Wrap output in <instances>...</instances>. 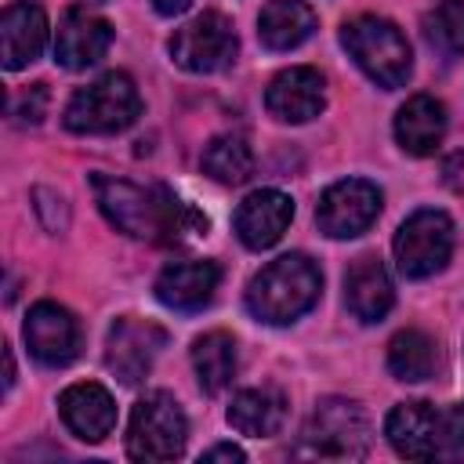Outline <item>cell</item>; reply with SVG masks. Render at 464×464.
Listing matches in <instances>:
<instances>
[{
    "label": "cell",
    "instance_id": "cell-4",
    "mask_svg": "<svg viewBox=\"0 0 464 464\" xmlns=\"http://www.w3.org/2000/svg\"><path fill=\"white\" fill-rule=\"evenodd\" d=\"M370 450V417L355 399H323L315 402L301 442L297 457H315V460H359Z\"/></svg>",
    "mask_w": 464,
    "mask_h": 464
},
{
    "label": "cell",
    "instance_id": "cell-1",
    "mask_svg": "<svg viewBox=\"0 0 464 464\" xmlns=\"http://www.w3.org/2000/svg\"><path fill=\"white\" fill-rule=\"evenodd\" d=\"M94 196L102 214L127 236L134 239H149L160 246H181L192 243L199 236H207L210 221L185 199H178L170 188L163 185H134L123 178H109V174H94L91 178Z\"/></svg>",
    "mask_w": 464,
    "mask_h": 464
},
{
    "label": "cell",
    "instance_id": "cell-30",
    "mask_svg": "<svg viewBox=\"0 0 464 464\" xmlns=\"http://www.w3.org/2000/svg\"><path fill=\"white\" fill-rule=\"evenodd\" d=\"M188 4H192V0H152V7H156L160 14H167V18H170V14H181V11H188Z\"/></svg>",
    "mask_w": 464,
    "mask_h": 464
},
{
    "label": "cell",
    "instance_id": "cell-2",
    "mask_svg": "<svg viewBox=\"0 0 464 464\" xmlns=\"http://www.w3.org/2000/svg\"><path fill=\"white\" fill-rule=\"evenodd\" d=\"M319 290H323V272L315 268V261H308L304 254H283L250 279L246 308L261 323L286 326L319 301Z\"/></svg>",
    "mask_w": 464,
    "mask_h": 464
},
{
    "label": "cell",
    "instance_id": "cell-8",
    "mask_svg": "<svg viewBox=\"0 0 464 464\" xmlns=\"http://www.w3.org/2000/svg\"><path fill=\"white\" fill-rule=\"evenodd\" d=\"M236 29L221 11H203L170 36V58L185 72H218L236 58Z\"/></svg>",
    "mask_w": 464,
    "mask_h": 464
},
{
    "label": "cell",
    "instance_id": "cell-10",
    "mask_svg": "<svg viewBox=\"0 0 464 464\" xmlns=\"http://www.w3.org/2000/svg\"><path fill=\"white\" fill-rule=\"evenodd\" d=\"M167 334L163 326H156L152 319H138V315H123L109 326V341H105V366L123 381V384H138L145 381V373L152 370L156 355L163 352Z\"/></svg>",
    "mask_w": 464,
    "mask_h": 464
},
{
    "label": "cell",
    "instance_id": "cell-31",
    "mask_svg": "<svg viewBox=\"0 0 464 464\" xmlns=\"http://www.w3.org/2000/svg\"><path fill=\"white\" fill-rule=\"evenodd\" d=\"M87 4H105V0H87Z\"/></svg>",
    "mask_w": 464,
    "mask_h": 464
},
{
    "label": "cell",
    "instance_id": "cell-6",
    "mask_svg": "<svg viewBox=\"0 0 464 464\" xmlns=\"http://www.w3.org/2000/svg\"><path fill=\"white\" fill-rule=\"evenodd\" d=\"M185 439H188V420L170 392H149L145 399H138V406L130 410V424H127L130 460H145V464L174 460L181 457Z\"/></svg>",
    "mask_w": 464,
    "mask_h": 464
},
{
    "label": "cell",
    "instance_id": "cell-23",
    "mask_svg": "<svg viewBox=\"0 0 464 464\" xmlns=\"http://www.w3.org/2000/svg\"><path fill=\"white\" fill-rule=\"evenodd\" d=\"M192 366H196L199 388H203L207 395H218L221 388H228L232 377H236V366H239L232 334L210 330V334L196 337V344H192Z\"/></svg>",
    "mask_w": 464,
    "mask_h": 464
},
{
    "label": "cell",
    "instance_id": "cell-19",
    "mask_svg": "<svg viewBox=\"0 0 464 464\" xmlns=\"http://www.w3.org/2000/svg\"><path fill=\"white\" fill-rule=\"evenodd\" d=\"M395 301L392 279L384 272V265L373 254H362L348 272H344V304L359 323H377L388 315Z\"/></svg>",
    "mask_w": 464,
    "mask_h": 464
},
{
    "label": "cell",
    "instance_id": "cell-16",
    "mask_svg": "<svg viewBox=\"0 0 464 464\" xmlns=\"http://www.w3.org/2000/svg\"><path fill=\"white\" fill-rule=\"evenodd\" d=\"M290 218H294V199L286 192L257 188L236 210V236L250 250H268V246H276L283 239Z\"/></svg>",
    "mask_w": 464,
    "mask_h": 464
},
{
    "label": "cell",
    "instance_id": "cell-20",
    "mask_svg": "<svg viewBox=\"0 0 464 464\" xmlns=\"http://www.w3.org/2000/svg\"><path fill=\"white\" fill-rule=\"evenodd\" d=\"M446 134V105L431 94H413L395 112V141L410 156H431Z\"/></svg>",
    "mask_w": 464,
    "mask_h": 464
},
{
    "label": "cell",
    "instance_id": "cell-21",
    "mask_svg": "<svg viewBox=\"0 0 464 464\" xmlns=\"http://www.w3.org/2000/svg\"><path fill=\"white\" fill-rule=\"evenodd\" d=\"M315 33V11L304 0H268L257 14V40L268 51H294Z\"/></svg>",
    "mask_w": 464,
    "mask_h": 464
},
{
    "label": "cell",
    "instance_id": "cell-25",
    "mask_svg": "<svg viewBox=\"0 0 464 464\" xmlns=\"http://www.w3.org/2000/svg\"><path fill=\"white\" fill-rule=\"evenodd\" d=\"M203 170H207V178H214L221 185L246 181L250 170H254V152H250L246 138H239V134H218L203 149Z\"/></svg>",
    "mask_w": 464,
    "mask_h": 464
},
{
    "label": "cell",
    "instance_id": "cell-24",
    "mask_svg": "<svg viewBox=\"0 0 464 464\" xmlns=\"http://www.w3.org/2000/svg\"><path fill=\"white\" fill-rule=\"evenodd\" d=\"M388 370L399 381H428L435 373V341L424 330H399L388 344Z\"/></svg>",
    "mask_w": 464,
    "mask_h": 464
},
{
    "label": "cell",
    "instance_id": "cell-7",
    "mask_svg": "<svg viewBox=\"0 0 464 464\" xmlns=\"http://www.w3.org/2000/svg\"><path fill=\"white\" fill-rule=\"evenodd\" d=\"M395 265L406 279H428L446 268L453 254V221L442 210H417L395 232Z\"/></svg>",
    "mask_w": 464,
    "mask_h": 464
},
{
    "label": "cell",
    "instance_id": "cell-29",
    "mask_svg": "<svg viewBox=\"0 0 464 464\" xmlns=\"http://www.w3.org/2000/svg\"><path fill=\"white\" fill-rule=\"evenodd\" d=\"M203 460H246V453L239 446H232V442H221V446H210L203 453Z\"/></svg>",
    "mask_w": 464,
    "mask_h": 464
},
{
    "label": "cell",
    "instance_id": "cell-12",
    "mask_svg": "<svg viewBox=\"0 0 464 464\" xmlns=\"http://www.w3.org/2000/svg\"><path fill=\"white\" fill-rule=\"evenodd\" d=\"M384 435L399 457H410V460L442 457V413L431 402H420V399L399 402L384 420Z\"/></svg>",
    "mask_w": 464,
    "mask_h": 464
},
{
    "label": "cell",
    "instance_id": "cell-5",
    "mask_svg": "<svg viewBox=\"0 0 464 464\" xmlns=\"http://www.w3.org/2000/svg\"><path fill=\"white\" fill-rule=\"evenodd\" d=\"M141 112V94L127 72H105L80 87L65 105V127L72 134H116Z\"/></svg>",
    "mask_w": 464,
    "mask_h": 464
},
{
    "label": "cell",
    "instance_id": "cell-15",
    "mask_svg": "<svg viewBox=\"0 0 464 464\" xmlns=\"http://www.w3.org/2000/svg\"><path fill=\"white\" fill-rule=\"evenodd\" d=\"M218 283H221L218 261L185 257V261H170L156 276V297L174 312H199L214 301Z\"/></svg>",
    "mask_w": 464,
    "mask_h": 464
},
{
    "label": "cell",
    "instance_id": "cell-13",
    "mask_svg": "<svg viewBox=\"0 0 464 464\" xmlns=\"http://www.w3.org/2000/svg\"><path fill=\"white\" fill-rule=\"evenodd\" d=\"M265 105L276 120L283 123H308L323 112L326 105V83H323V72L312 69V65H294V69H283L268 91H265Z\"/></svg>",
    "mask_w": 464,
    "mask_h": 464
},
{
    "label": "cell",
    "instance_id": "cell-22",
    "mask_svg": "<svg viewBox=\"0 0 464 464\" xmlns=\"http://www.w3.org/2000/svg\"><path fill=\"white\" fill-rule=\"evenodd\" d=\"M286 420V399L283 392L276 388H243L232 395V406H228V424L239 431V435H250V439H268L283 428Z\"/></svg>",
    "mask_w": 464,
    "mask_h": 464
},
{
    "label": "cell",
    "instance_id": "cell-17",
    "mask_svg": "<svg viewBox=\"0 0 464 464\" xmlns=\"http://www.w3.org/2000/svg\"><path fill=\"white\" fill-rule=\"evenodd\" d=\"M58 413L65 420V428L80 439V442H102L112 428H116V402L112 395L94 384V381H80L69 384L58 395Z\"/></svg>",
    "mask_w": 464,
    "mask_h": 464
},
{
    "label": "cell",
    "instance_id": "cell-28",
    "mask_svg": "<svg viewBox=\"0 0 464 464\" xmlns=\"http://www.w3.org/2000/svg\"><path fill=\"white\" fill-rule=\"evenodd\" d=\"M44 109H47V83H33V87L11 105V112L18 116V123H40V120H44Z\"/></svg>",
    "mask_w": 464,
    "mask_h": 464
},
{
    "label": "cell",
    "instance_id": "cell-27",
    "mask_svg": "<svg viewBox=\"0 0 464 464\" xmlns=\"http://www.w3.org/2000/svg\"><path fill=\"white\" fill-rule=\"evenodd\" d=\"M442 457H464V402L442 413Z\"/></svg>",
    "mask_w": 464,
    "mask_h": 464
},
{
    "label": "cell",
    "instance_id": "cell-18",
    "mask_svg": "<svg viewBox=\"0 0 464 464\" xmlns=\"http://www.w3.org/2000/svg\"><path fill=\"white\" fill-rule=\"evenodd\" d=\"M47 44V14L40 4H29V0H18V4H7L4 14H0V58H4V69L14 72V69H25L29 62L40 58Z\"/></svg>",
    "mask_w": 464,
    "mask_h": 464
},
{
    "label": "cell",
    "instance_id": "cell-9",
    "mask_svg": "<svg viewBox=\"0 0 464 464\" xmlns=\"http://www.w3.org/2000/svg\"><path fill=\"white\" fill-rule=\"evenodd\" d=\"M381 214V188L366 178L334 181L315 207V225L330 239H355L362 236Z\"/></svg>",
    "mask_w": 464,
    "mask_h": 464
},
{
    "label": "cell",
    "instance_id": "cell-3",
    "mask_svg": "<svg viewBox=\"0 0 464 464\" xmlns=\"http://www.w3.org/2000/svg\"><path fill=\"white\" fill-rule=\"evenodd\" d=\"M341 44L355 58V65L384 91L402 87L413 72V54H410L402 29L381 14H359V18L344 22Z\"/></svg>",
    "mask_w": 464,
    "mask_h": 464
},
{
    "label": "cell",
    "instance_id": "cell-11",
    "mask_svg": "<svg viewBox=\"0 0 464 464\" xmlns=\"http://www.w3.org/2000/svg\"><path fill=\"white\" fill-rule=\"evenodd\" d=\"M25 348L44 366H69L80 352V326L69 308L54 301H36L25 315Z\"/></svg>",
    "mask_w": 464,
    "mask_h": 464
},
{
    "label": "cell",
    "instance_id": "cell-26",
    "mask_svg": "<svg viewBox=\"0 0 464 464\" xmlns=\"http://www.w3.org/2000/svg\"><path fill=\"white\" fill-rule=\"evenodd\" d=\"M424 36L446 58L464 54V0H439L424 18Z\"/></svg>",
    "mask_w": 464,
    "mask_h": 464
},
{
    "label": "cell",
    "instance_id": "cell-14",
    "mask_svg": "<svg viewBox=\"0 0 464 464\" xmlns=\"http://www.w3.org/2000/svg\"><path fill=\"white\" fill-rule=\"evenodd\" d=\"M112 47V25L87 7H69L54 33V62L65 69H87Z\"/></svg>",
    "mask_w": 464,
    "mask_h": 464
}]
</instances>
